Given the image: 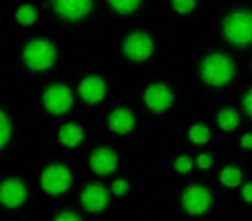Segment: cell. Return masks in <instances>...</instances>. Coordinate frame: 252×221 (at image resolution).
Listing matches in <instances>:
<instances>
[{
  "instance_id": "6da1fadb",
  "label": "cell",
  "mask_w": 252,
  "mask_h": 221,
  "mask_svg": "<svg viewBox=\"0 0 252 221\" xmlns=\"http://www.w3.org/2000/svg\"><path fill=\"white\" fill-rule=\"evenodd\" d=\"M235 62L226 53H210L201 62V80L210 87H226L235 78Z\"/></svg>"
},
{
  "instance_id": "7a4b0ae2",
  "label": "cell",
  "mask_w": 252,
  "mask_h": 221,
  "mask_svg": "<svg viewBox=\"0 0 252 221\" xmlns=\"http://www.w3.org/2000/svg\"><path fill=\"white\" fill-rule=\"evenodd\" d=\"M223 35L235 47L252 44V11H232L223 20Z\"/></svg>"
},
{
  "instance_id": "3957f363",
  "label": "cell",
  "mask_w": 252,
  "mask_h": 221,
  "mask_svg": "<svg viewBox=\"0 0 252 221\" xmlns=\"http://www.w3.org/2000/svg\"><path fill=\"white\" fill-rule=\"evenodd\" d=\"M22 58H25L29 69L44 71L56 62V49H53V44L47 42V40H33V42H29L25 47Z\"/></svg>"
},
{
  "instance_id": "277c9868",
  "label": "cell",
  "mask_w": 252,
  "mask_h": 221,
  "mask_svg": "<svg viewBox=\"0 0 252 221\" xmlns=\"http://www.w3.org/2000/svg\"><path fill=\"white\" fill-rule=\"evenodd\" d=\"M71 182H73V177H71L69 168L60 166V164H53V166H49V168H44L42 179H40L42 190L49 192V195H62V192L71 186Z\"/></svg>"
},
{
  "instance_id": "5b68a950",
  "label": "cell",
  "mask_w": 252,
  "mask_h": 221,
  "mask_svg": "<svg viewBox=\"0 0 252 221\" xmlns=\"http://www.w3.org/2000/svg\"><path fill=\"white\" fill-rule=\"evenodd\" d=\"M42 102L49 113L62 115V113H66L73 106V93H71L69 87H64V84H53V87H49L47 91H44Z\"/></svg>"
},
{
  "instance_id": "8992f818",
  "label": "cell",
  "mask_w": 252,
  "mask_h": 221,
  "mask_svg": "<svg viewBox=\"0 0 252 221\" xmlns=\"http://www.w3.org/2000/svg\"><path fill=\"white\" fill-rule=\"evenodd\" d=\"M213 204V195L204 186H188L182 195V206L188 215H204Z\"/></svg>"
},
{
  "instance_id": "52a82bcc",
  "label": "cell",
  "mask_w": 252,
  "mask_h": 221,
  "mask_svg": "<svg viewBox=\"0 0 252 221\" xmlns=\"http://www.w3.org/2000/svg\"><path fill=\"white\" fill-rule=\"evenodd\" d=\"M124 53L135 62L146 60L153 53V40L146 33H142V31H135V33H130L124 40Z\"/></svg>"
},
{
  "instance_id": "ba28073f",
  "label": "cell",
  "mask_w": 252,
  "mask_h": 221,
  "mask_svg": "<svg viewBox=\"0 0 252 221\" xmlns=\"http://www.w3.org/2000/svg\"><path fill=\"white\" fill-rule=\"evenodd\" d=\"M27 199V188L20 179H7L0 184V204L7 208H18Z\"/></svg>"
},
{
  "instance_id": "9c48e42d",
  "label": "cell",
  "mask_w": 252,
  "mask_h": 221,
  "mask_svg": "<svg viewBox=\"0 0 252 221\" xmlns=\"http://www.w3.org/2000/svg\"><path fill=\"white\" fill-rule=\"evenodd\" d=\"M144 102H146V106L151 111L161 113L173 104V91L166 84H151L146 89V93H144Z\"/></svg>"
},
{
  "instance_id": "30bf717a",
  "label": "cell",
  "mask_w": 252,
  "mask_h": 221,
  "mask_svg": "<svg viewBox=\"0 0 252 221\" xmlns=\"http://www.w3.org/2000/svg\"><path fill=\"white\" fill-rule=\"evenodd\" d=\"M53 7L66 20H80L93 7V0H53Z\"/></svg>"
},
{
  "instance_id": "8fae6325",
  "label": "cell",
  "mask_w": 252,
  "mask_h": 221,
  "mask_svg": "<svg viewBox=\"0 0 252 221\" xmlns=\"http://www.w3.org/2000/svg\"><path fill=\"white\" fill-rule=\"evenodd\" d=\"M82 204L91 213H102L109 206V190L100 184H89L82 192Z\"/></svg>"
},
{
  "instance_id": "7c38bea8",
  "label": "cell",
  "mask_w": 252,
  "mask_h": 221,
  "mask_svg": "<svg viewBox=\"0 0 252 221\" xmlns=\"http://www.w3.org/2000/svg\"><path fill=\"white\" fill-rule=\"evenodd\" d=\"M80 95H82V100L89 102V104H97V102H102L104 100V95H106L104 80L95 78V75L84 78L82 82H80Z\"/></svg>"
},
{
  "instance_id": "4fadbf2b",
  "label": "cell",
  "mask_w": 252,
  "mask_h": 221,
  "mask_svg": "<svg viewBox=\"0 0 252 221\" xmlns=\"http://www.w3.org/2000/svg\"><path fill=\"white\" fill-rule=\"evenodd\" d=\"M115 166H118V155H115L111 148H97V151H93V155H91L93 173L109 175L115 170Z\"/></svg>"
},
{
  "instance_id": "5bb4252c",
  "label": "cell",
  "mask_w": 252,
  "mask_h": 221,
  "mask_svg": "<svg viewBox=\"0 0 252 221\" xmlns=\"http://www.w3.org/2000/svg\"><path fill=\"white\" fill-rule=\"evenodd\" d=\"M109 126H111V130L124 135L135 126V117H133V113H130L128 109H115L109 115Z\"/></svg>"
},
{
  "instance_id": "9a60e30c",
  "label": "cell",
  "mask_w": 252,
  "mask_h": 221,
  "mask_svg": "<svg viewBox=\"0 0 252 221\" xmlns=\"http://www.w3.org/2000/svg\"><path fill=\"white\" fill-rule=\"evenodd\" d=\"M82 139H84V133L78 124H64L60 128V142L64 144V146L73 148V146H78Z\"/></svg>"
},
{
  "instance_id": "2e32d148",
  "label": "cell",
  "mask_w": 252,
  "mask_h": 221,
  "mask_svg": "<svg viewBox=\"0 0 252 221\" xmlns=\"http://www.w3.org/2000/svg\"><path fill=\"white\" fill-rule=\"evenodd\" d=\"M217 124L221 130H235L239 126V113L235 109H223L217 115Z\"/></svg>"
},
{
  "instance_id": "e0dca14e",
  "label": "cell",
  "mask_w": 252,
  "mask_h": 221,
  "mask_svg": "<svg viewBox=\"0 0 252 221\" xmlns=\"http://www.w3.org/2000/svg\"><path fill=\"white\" fill-rule=\"evenodd\" d=\"M219 182L226 188H237L241 184V170L237 166H226V168L219 173Z\"/></svg>"
},
{
  "instance_id": "ac0fdd59",
  "label": "cell",
  "mask_w": 252,
  "mask_h": 221,
  "mask_svg": "<svg viewBox=\"0 0 252 221\" xmlns=\"http://www.w3.org/2000/svg\"><path fill=\"white\" fill-rule=\"evenodd\" d=\"M188 139H190L192 144H206L210 139V128L206 124L190 126V130H188Z\"/></svg>"
},
{
  "instance_id": "d6986e66",
  "label": "cell",
  "mask_w": 252,
  "mask_h": 221,
  "mask_svg": "<svg viewBox=\"0 0 252 221\" xmlns=\"http://www.w3.org/2000/svg\"><path fill=\"white\" fill-rule=\"evenodd\" d=\"M16 20L20 22V25L29 27L38 20V11H35V7H31V4H22V7L16 11Z\"/></svg>"
},
{
  "instance_id": "ffe728a7",
  "label": "cell",
  "mask_w": 252,
  "mask_h": 221,
  "mask_svg": "<svg viewBox=\"0 0 252 221\" xmlns=\"http://www.w3.org/2000/svg\"><path fill=\"white\" fill-rule=\"evenodd\" d=\"M109 2H111V7H113L115 11L130 13V11H135V9L139 7V2H142V0H109Z\"/></svg>"
},
{
  "instance_id": "44dd1931",
  "label": "cell",
  "mask_w": 252,
  "mask_h": 221,
  "mask_svg": "<svg viewBox=\"0 0 252 221\" xmlns=\"http://www.w3.org/2000/svg\"><path fill=\"white\" fill-rule=\"evenodd\" d=\"M9 135H11V124H9L7 115H4V113L0 111V148H2L4 144H7Z\"/></svg>"
},
{
  "instance_id": "7402d4cb",
  "label": "cell",
  "mask_w": 252,
  "mask_h": 221,
  "mask_svg": "<svg viewBox=\"0 0 252 221\" xmlns=\"http://www.w3.org/2000/svg\"><path fill=\"white\" fill-rule=\"evenodd\" d=\"M190 168H192V159L188 155H179L175 159V170L177 173H190Z\"/></svg>"
},
{
  "instance_id": "603a6c76",
  "label": "cell",
  "mask_w": 252,
  "mask_h": 221,
  "mask_svg": "<svg viewBox=\"0 0 252 221\" xmlns=\"http://www.w3.org/2000/svg\"><path fill=\"white\" fill-rule=\"evenodd\" d=\"M197 0H173V9L177 13H190L195 9Z\"/></svg>"
},
{
  "instance_id": "cb8c5ba5",
  "label": "cell",
  "mask_w": 252,
  "mask_h": 221,
  "mask_svg": "<svg viewBox=\"0 0 252 221\" xmlns=\"http://www.w3.org/2000/svg\"><path fill=\"white\" fill-rule=\"evenodd\" d=\"M195 166L197 168H201V170H208L210 166H213V155H210V153H201V155L197 157Z\"/></svg>"
},
{
  "instance_id": "d4e9b609",
  "label": "cell",
  "mask_w": 252,
  "mask_h": 221,
  "mask_svg": "<svg viewBox=\"0 0 252 221\" xmlns=\"http://www.w3.org/2000/svg\"><path fill=\"white\" fill-rule=\"evenodd\" d=\"M111 190L115 192V195H126L128 192V182H124V179H118V182L113 184V188Z\"/></svg>"
},
{
  "instance_id": "484cf974",
  "label": "cell",
  "mask_w": 252,
  "mask_h": 221,
  "mask_svg": "<svg viewBox=\"0 0 252 221\" xmlns=\"http://www.w3.org/2000/svg\"><path fill=\"white\" fill-rule=\"evenodd\" d=\"M241 104H244V111H246V115L248 117H252V89L248 93H246L244 95V102H241Z\"/></svg>"
},
{
  "instance_id": "4316f807",
  "label": "cell",
  "mask_w": 252,
  "mask_h": 221,
  "mask_svg": "<svg viewBox=\"0 0 252 221\" xmlns=\"http://www.w3.org/2000/svg\"><path fill=\"white\" fill-rule=\"evenodd\" d=\"M241 197H244L246 204H252V182L244 184V188H241Z\"/></svg>"
},
{
  "instance_id": "83f0119b",
  "label": "cell",
  "mask_w": 252,
  "mask_h": 221,
  "mask_svg": "<svg viewBox=\"0 0 252 221\" xmlns=\"http://www.w3.org/2000/svg\"><path fill=\"white\" fill-rule=\"evenodd\" d=\"M56 221H82V219H80L75 213H69V210H66V213H60V215H58Z\"/></svg>"
},
{
  "instance_id": "f1b7e54d",
  "label": "cell",
  "mask_w": 252,
  "mask_h": 221,
  "mask_svg": "<svg viewBox=\"0 0 252 221\" xmlns=\"http://www.w3.org/2000/svg\"><path fill=\"white\" fill-rule=\"evenodd\" d=\"M241 148H244V151H252V133H246L244 137H241Z\"/></svg>"
}]
</instances>
